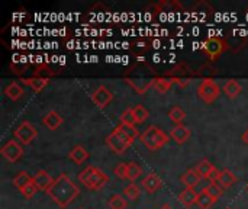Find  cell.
<instances>
[{
  "instance_id": "obj_1",
  "label": "cell",
  "mask_w": 248,
  "mask_h": 209,
  "mask_svg": "<svg viewBox=\"0 0 248 209\" xmlns=\"http://www.w3.org/2000/svg\"><path fill=\"white\" fill-rule=\"evenodd\" d=\"M158 76L155 70L148 64H135L126 70L124 80L125 83L132 87L138 95H145L151 87H154V81Z\"/></svg>"
},
{
  "instance_id": "obj_2",
  "label": "cell",
  "mask_w": 248,
  "mask_h": 209,
  "mask_svg": "<svg viewBox=\"0 0 248 209\" xmlns=\"http://www.w3.org/2000/svg\"><path fill=\"white\" fill-rule=\"evenodd\" d=\"M46 195L60 208L65 209L80 195V189L65 173H61L57 179H54V183L46 191Z\"/></svg>"
},
{
  "instance_id": "obj_3",
  "label": "cell",
  "mask_w": 248,
  "mask_h": 209,
  "mask_svg": "<svg viewBox=\"0 0 248 209\" xmlns=\"http://www.w3.org/2000/svg\"><path fill=\"white\" fill-rule=\"evenodd\" d=\"M78 182L89 191H100L105 188L109 182V176L102 172L99 167L94 166H87L80 175H78Z\"/></svg>"
},
{
  "instance_id": "obj_4",
  "label": "cell",
  "mask_w": 248,
  "mask_h": 209,
  "mask_svg": "<svg viewBox=\"0 0 248 209\" xmlns=\"http://www.w3.org/2000/svg\"><path fill=\"white\" fill-rule=\"evenodd\" d=\"M141 143L150 150V151H157L160 148H163L164 145L169 144V141L171 140L169 134H166L161 128L151 125L148 127L140 137Z\"/></svg>"
},
{
  "instance_id": "obj_5",
  "label": "cell",
  "mask_w": 248,
  "mask_h": 209,
  "mask_svg": "<svg viewBox=\"0 0 248 209\" xmlns=\"http://www.w3.org/2000/svg\"><path fill=\"white\" fill-rule=\"evenodd\" d=\"M164 76L169 77L173 81V84H179L180 87H186L192 81L195 71L190 68L189 64L180 63V64H176L173 68H170Z\"/></svg>"
},
{
  "instance_id": "obj_6",
  "label": "cell",
  "mask_w": 248,
  "mask_h": 209,
  "mask_svg": "<svg viewBox=\"0 0 248 209\" xmlns=\"http://www.w3.org/2000/svg\"><path fill=\"white\" fill-rule=\"evenodd\" d=\"M106 145L115 153V154H124L125 151H128V148L132 145L131 140L116 127L108 137H106Z\"/></svg>"
},
{
  "instance_id": "obj_7",
  "label": "cell",
  "mask_w": 248,
  "mask_h": 209,
  "mask_svg": "<svg viewBox=\"0 0 248 209\" xmlns=\"http://www.w3.org/2000/svg\"><path fill=\"white\" fill-rule=\"evenodd\" d=\"M221 95V89L219 86L214 81V79H205L201 81V84L198 86V96L206 103V105H212L214 102H217V99Z\"/></svg>"
},
{
  "instance_id": "obj_8",
  "label": "cell",
  "mask_w": 248,
  "mask_h": 209,
  "mask_svg": "<svg viewBox=\"0 0 248 209\" xmlns=\"http://www.w3.org/2000/svg\"><path fill=\"white\" fill-rule=\"evenodd\" d=\"M202 49L212 61H215L221 54H224L228 49V42L224 38L212 36L202 44Z\"/></svg>"
},
{
  "instance_id": "obj_9",
  "label": "cell",
  "mask_w": 248,
  "mask_h": 209,
  "mask_svg": "<svg viewBox=\"0 0 248 209\" xmlns=\"http://www.w3.org/2000/svg\"><path fill=\"white\" fill-rule=\"evenodd\" d=\"M13 135L22 145H29L38 137V131L29 121H23L19 127L15 128Z\"/></svg>"
},
{
  "instance_id": "obj_10",
  "label": "cell",
  "mask_w": 248,
  "mask_h": 209,
  "mask_svg": "<svg viewBox=\"0 0 248 209\" xmlns=\"http://www.w3.org/2000/svg\"><path fill=\"white\" fill-rule=\"evenodd\" d=\"M0 154L3 156V159H6L9 163H16L17 160L22 159L23 156V147L20 143H17L16 140H9L1 148H0Z\"/></svg>"
},
{
  "instance_id": "obj_11",
  "label": "cell",
  "mask_w": 248,
  "mask_h": 209,
  "mask_svg": "<svg viewBox=\"0 0 248 209\" xmlns=\"http://www.w3.org/2000/svg\"><path fill=\"white\" fill-rule=\"evenodd\" d=\"M92 100L93 103L100 108L105 109L112 100H113V93L106 87V86H99L93 93H92Z\"/></svg>"
},
{
  "instance_id": "obj_12",
  "label": "cell",
  "mask_w": 248,
  "mask_h": 209,
  "mask_svg": "<svg viewBox=\"0 0 248 209\" xmlns=\"http://www.w3.org/2000/svg\"><path fill=\"white\" fill-rule=\"evenodd\" d=\"M170 138L176 143V144H179V145H182V144H185V143H187L189 140H190V137H192V131H190V128L189 127H186V125H174L171 129H170Z\"/></svg>"
},
{
  "instance_id": "obj_13",
  "label": "cell",
  "mask_w": 248,
  "mask_h": 209,
  "mask_svg": "<svg viewBox=\"0 0 248 209\" xmlns=\"http://www.w3.org/2000/svg\"><path fill=\"white\" fill-rule=\"evenodd\" d=\"M62 122H64V118L57 111H49L42 116V125L48 128L49 131L58 129L62 125Z\"/></svg>"
},
{
  "instance_id": "obj_14",
  "label": "cell",
  "mask_w": 248,
  "mask_h": 209,
  "mask_svg": "<svg viewBox=\"0 0 248 209\" xmlns=\"http://www.w3.org/2000/svg\"><path fill=\"white\" fill-rule=\"evenodd\" d=\"M180 182L183 186H186V189H195L202 182V176L196 172V169H189L182 175Z\"/></svg>"
},
{
  "instance_id": "obj_15",
  "label": "cell",
  "mask_w": 248,
  "mask_h": 209,
  "mask_svg": "<svg viewBox=\"0 0 248 209\" xmlns=\"http://www.w3.org/2000/svg\"><path fill=\"white\" fill-rule=\"evenodd\" d=\"M33 182H35V185H36V188L39 189V191H42V192H46L49 188H51V185L54 183V179H52V176L46 172V170H38L36 173H35V176H33Z\"/></svg>"
},
{
  "instance_id": "obj_16",
  "label": "cell",
  "mask_w": 248,
  "mask_h": 209,
  "mask_svg": "<svg viewBox=\"0 0 248 209\" xmlns=\"http://www.w3.org/2000/svg\"><path fill=\"white\" fill-rule=\"evenodd\" d=\"M142 188L148 192V193H155L158 189H161L163 186V180L160 179V176L157 173H148L142 182H141Z\"/></svg>"
},
{
  "instance_id": "obj_17",
  "label": "cell",
  "mask_w": 248,
  "mask_h": 209,
  "mask_svg": "<svg viewBox=\"0 0 248 209\" xmlns=\"http://www.w3.org/2000/svg\"><path fill=\"white\" fill-rule=\"evenodd\" d=\"M22 83L25 86H28L31 90H33L35 93H39L42 92L48 83H49V79H45V77H36V76H32V77H26V79H22Z\"/></svg>"
},
{
  "instance_id": "obj_18",
  "label": "cell",
  "mask_w": 248,
  "mask_h": 209,
  "mask_svg": "<svg viewBox=\"0 0 248 209\" xmlns=\"http://www.w3.org/2000/svg\"><path fill=\"white\" fill-rule=\"evenodd\" d=\"M68 159H70L74 164L80 166V164H83V163L89 159V151H87L83 145H74V147L71 148V151L68 153Z\"/></svg>"
},
{
  "instance_id": "obj_19",
  "label": "cell",
  "mask_w": 248,
  "mask_h": 209,
  "mask_svg": "<svg viewBox=\"0 0 248 209\" xmlns=\"http://www.w3.org/2000/svg\"><path fill=\"white\" fill-rule=\"evenodd\" d=\"M237 175L234 172H231L230 169H224L221 170V176H219V180H218V185L222 188V189H228L231 188L232 185L237 183Z\"/></svg>"
},
{
  "instance_id": "obj_20",
  "label": "cell",
  "mask_w": 248,
  "mask_h": 209,
  "mask_svg": "<svg viewBox=\"0 0 248 209\" xmlns=\"http://www.w3.org/2000/svg\"><path fill=\"white\" fill-rule=\"evenodd\" d=\"M198 193L195 192V189H185L183 192H180L179 195V202L185 207V208H190L198 202Z\"/></svg>"
},
{
  "instance_id": "obj_21",
  "label": "cell",
  "mask_w": 248,
  "mask_h": 209,
  "mask_svg": "<svg viewBox=\"0 0 248 209\" xmlns=\"http://www.w3.org/2000/svg\"><path fill=\"white\" fill-rule=\"evenodd\" d=\"M23 89L20 87V84L17 81H12L4 87V95L12 100V102H17L22 96H23Z\"/></svg>"
},
{
  "instance_id": "obj_22",
  "label": "cell",
  "mask_w": 248,
  "mask_h": 209,
  "mask_svg": "<svg viewBox=\"0 0 248 209\" xmlns=\"http://www.w3.org/2000/svg\"><path fill=\"white\" fill-rule=\"evenodd\" d=\"M222 90H224V93H225L230 99H235V97L240 96L243 87H241V84H240L235 79H231V80H228V81L224 84V89H222Z\"/></svg>"
},
{
  "instance_id": "obj_23",
  "label": "cell",
  "mask_w": 248,
  "mask_h": 209,
  "mask_svg": "<svg viewBox=\"0 0 248 209\" xmlns=\"http://www.w3.org/2000/svg\"><path fill=\"white\" fill-rule=\"evenodd\" d=\"M171 86H173V81H171L169 77H166V76H158V77L155 79V81H154V87H153V89H155L158 93L164 95V93H167V92L171 89Z\"/></svg>"
},
{
  "instance_id": "obj_24",
  "label": "cell",
  "mask_w": 248,
  "mask_h": 209,
  "mask_svg": "<svg viewBox=\"0 0 248 209\" xmlns=\"http://www.w3.org/2000/svg\"><path fill=\"white\" fill-rule=\"evenodd\" d=\"M141 175H142V167L135 161H129L128 163V180L131 183H135L141 177Z\"/></svg>"
},
{
  "instance_id": "obj_25",
  "label": "cell",
  "mask_w": 248,
  "mask_h": 209,
  "mask_svg": "<svg viewBox=\"0 0 248 209\" xmlns=\"http://www.w3.org/2000/svg\"><path fill=\"white\" fill-rule=\"evenodd\" d=\"M33 180V177L28 173V172H19L15 177H13V185L16 186V189H23L28 183H31Z\"/></svg>"
},
{
  "instance_id": "obj_26",
  "label": "cell",
  "mask_w": 248,
  "mask_h": 209,
  "mask_svg": "<svg viewBox=\"0 0 248 209\" xmlns=\"http://www.w3.org/2000/svg\"><path fill=\"white\" fill-rule=\"evenodd\" d=\"M169 118L171 122H174V125H182L185 118H186V112L180 108V106H174L170 109L169 112Z\"/></svg>"
},
{
  "instance_id": "obj_27",
  "label": "cell",
  "mask_w": 248,
  "mask_h": 209,
  "mask_svg": "<svg viewBox=\"0 0 248 209\" xmlns=\"http://www.w3.org/2000/svg\"><path fill=\"white\" fill-rule=\"evenodd\" d=\"M196 169V172L202 176V179H208L209 177V175L212 173V170L215 169V166L209 161V160H202V161H199V164L195 167Z\"/></svg>"
},
{
  "instance_id": "obj_28",
  "label": "cell",
  "mask_w": 248,
  "mask_h": 209,
  "mask_svg": "<svg viewBox=\"0 0 248 209\" xmlns=\"http://www.w3.org/2000/svg\"><path fill=\"white\" fill-rule=\"evenodd\" d=\"M217 202V199L215 198H212L211 195H208L206 192H201L199 193V196H198V202H196V205L199 207L201 209H211L214 207V204Z\"/></svg>"
},
{
  "instance_id": "obj_29",
  "label": "cell",
  "mask_w": 248,
  "mask_h": 209,
  "mask_svg": "<svg viewBox=\"0 0 248 209\" xmlns=\"http://www.w3.org/2000/svg\"><path fill=\"white\" fill-rule=\"evenodd\" d=\"M108 205H109V209H126L128 207V202L125 199L124 195H112L110 199L108 201Z\"/></svg>"
},
{
  "instance_id": "obj_30",
  "label": "cell",
  "mask_w": 248,
  "mask_h": 209,
  "mask_svg": "<svg viewBox=\"0 0 248 209\" xmlns=\"http://www.w3.org/2000/svg\"><path fill=\"white\" fill-rule=\"evenodd\" d=\"M124 196L125 198H128L129 201H135V199H138L140 198V195H141V189H140V186L138 185H135V183H129L128 186H125L124 188Z\"/></svg>"
},
{
  "instance_id": "obj_31",
  "label": "cell",
  "mask_w": 248,
  "mask_h": 209,
  "mask_svg": "<svg viewBox=\"0 0 248 209\" xmlns=\"http://www.w3.org/2000/svg\"><path fill=\"white\" fill-rule=\"evenodd\" d=\"M57 71H54L48 64H39L36 65V68L33 70V76L36 77H45V79H49L52 76H55Z\"/></svg>"
},
{
  "instance_id": "obj_32",
  "label": "cell",
  "mask_w": 248,
  "mask_h": 209,
  "mask_svg": "<svg viewBox=\"0 0 248 209\" xmlns=\"http://www.w3.org/2000/svg\"><path fill=\"white\" fill-rule=\"evenodd\" d=\"M132 111H134L137 124H144V122L148 119V116H150V113H148V111L145 109L144 105H135V106L132 108Z\"/></svg>"
},
{
  "instance_id": "obj_33",
  "label": "cell",
  "mask_w": 248,
  "mask_h": 209,
  "mask_svg": "<svg viewBox=\"0 0 248 209\" xmlns=\"http://www.w3.org/2000/svg\"><path fill=\"white\" fill-rule=\"evenodd\" d=\"M203 192H206L208 195H211V196L215 198L217 201L224 195V189H222L218 183H209L208 186L203 188Z\"/></svg>"
},
{
  "instance_id": "obj_34",
  "label": "cell",
  "mask_w": 248,
  "mask_h": 209,
  "mask_svg": "<svg viewBox=\"0 0 248 209\" xmlns=\"http://www.w3.org/2000/svg\"><path fill=\"white\" fill-rule=\"evenodd\" d=\"M119 121H121V124H126V125H137V119H135V115H134L132 108L125 109V111L121 113Z\"/></svg>"
},
{
  "instance_id": "obj_35",
  "label": "cell",
  "mask_w": 248,
  "mask_h": 209,
  "mask_svg": "<svg viewBox=\"0 0 248 209\" xmlns=\"http://www.w3.org/2000/svg\"><path fill=\"white\" fill-rule=\"evenodd\" d=\"M39 189L36 188V185H35V182L32 180L31 183H28L23 189H20L19 192L23 195V198H26V199H31V198H33L35 196V193L38 192Z\"/></svg>"
},
{
  "instance_id": "obj_36",
  "label": "cell",
  "mask_w": 248,
  "mask_h": 209,
  "mask_svg": "<svg viewBox=\"0 0 248 209\" xmlns=\"http://www.w3.org/2000/svg\"><path fill=\"white\" fill-rule=\"evenodd\" d=\"M158 7V12H164V10H170V9H182V4L179 1H160L155 4Z\"/></svg>"
},
{
  "instance_id": "obj_37",
  "label": "cell",
  "mask_w": 248,
  "mask_h": 209,
  "mask_svg": "<svg viewBox=\"0 0 248 209\" xmlns=\"http://www.w3.org/2000/svg\"><path fill=\"white\" fill-rule=\"evenodd\" d=\"M113 173L119 179H128V163H121L113 169Z\"/></svg>"
},
{
  "instance_id": "obj_38",
  "label": "cell",
  "mask_w": 248,
  "mask_h": 209,
  "mask_svg": "<svg viewBox=\"0 0 248 209\" xmlns=\"http://www.w3.org/2000/svg\"><path fill=\"white\" fill-rule=\"evenodd\" d=\"M241 138H243V143H244L246 145H248V129L247 131H244V134H243Z\"/></svg>"
},
{
  "instance_id": "obj_39",
  "label": "cell",
  "mask_w": 248,
  "mask_h": 209,
  "mask_svg": "<svg viewBox=\"0 0 248 209\" xmlns=\"http://www.w3.org/2000/svg\"><path fill=\"white\" fill-rule=\"evenodd\" d=\"M160 209H173V207L170 204H164L163 207H160Z\"/></svg>"
},
{
  "instance_id": "obj_40",
  "label": "cell",
  "mask_w": 248,
  "mask_h": 209,
  "mask_svg": "<svg viewBox=\"0 0 248 209\" xmlns=\"http://www.w3.org/2000/svg\"><path fill=\"white\" fill-rule=\"evenodd\" d=\"M247 189H248V185H247Z\"/></svg>"
},
{
  "instance_id": "obj_41",
  "label": "cell",
  "mask_w": 248,
  "mask_h": 209,
  "mask_svg": "<svg viewBox=\"0 0 248 209\" xmlns=\"http://www.w3.org/2000/svg\"><path fill=\"white\" fill-rule=\"evenodd\" d=\"M78 209H81V208H78Z\"/></svg>"
},
{
  "instance_id": "obj_42",
  "label": "cell",
  "mask_w": 248,
  "mask_h": 209,
  "mask_svg": "<svg viewBox=\"0 0 248 209\" xmlns=\"http://www.w3.org/2000/svg\"><path fill=\"white\" fill-rule=\"evenodd\" d=\"M227 209H230V208H227Z\"/></svg>"
}]
</instances>
